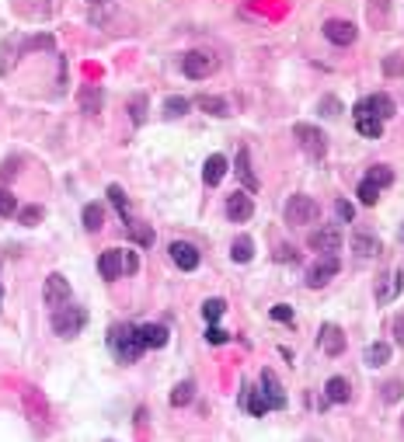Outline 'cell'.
Masks as SVG:
<instances>
[{"label": "cell", "mask_w": 404, "mask_h": 442, "mask_svg": "<svg viewBox=\"0 0 404 442\" xmlns=\"http://www.w3.org/2000/svg\"><path fill=\"white\" fill-rule=\"evenodd\" d=\"M136 338H140L143 349H164L171 335H167L164 324H140V327H136Z\"/></svg>", "instance_id": "16"}, {"label": "cell", "mask_w": 404, "mask_h": 442, "mask_svg": "<svg viewBox=\"0 0 404 442\" xmlns=\"http://www.w3.org/2000/svg\"><path fill=\"white\" fill-rule=\"evenodd\" d=\"M272 320H279V324H293V307L275 303V307H272Z\"/></svg>", "instance_id": "40"}, {"label": "cell", "mask_w": 404, "mask_h": 442, "mask_svg": "<svg viewBox=\"0 0 404 442\" xmlns=\"http://www.w3.org/2000/svg\"><path fill=\"white\" fill-rule=\"evenodd\" d=\"M42 216H45V209H42V206H25V209L18 212V219H21L25 227H35V223H39Z\"/></svg>", "instance_id": "37"}, {"label": "cell", "mask_w": 404, "mask_h": 442, "mask_svg": "<svg viewBox=\"0 0 404 442\" xmlns=\"http://www.w3.org/2000/svg\"><path fill=\"white\" fill-rule=\"evenodd\" d=\"M226 338H230V335H226V331H223V327H216V324H209V331H206V342H209V345H223Z\"/></svg>", "instance_id": "43"}, {"label": "cell", "mask_w": 404, "mask_h": 442, "mask_svg": "<svg viewBox=\"0 0 404 442\" xmlns=\"http://www.w3.org/2000/svg\"><path fill=\"white\" fill-rule=\"evenodd\" d=\"M230 258L241 261V265H248V261L255 258V241H251V237H237L234 247H230Z\"/></svg>", "instance_id": "28"}, {"label": "cell", "mask_w": 404, "mask_h": 442, "mask_svg": "<svg viewBox=\"0 0 404 442\" xmlns=\"http://www.w3.org/2000/svg\"><path fill=\"white\" fill-rule=\"evenodd\" d=\"M223 313H226V303H223L220 296H213V300H206V303H202V317H206L209 324H216Z\"/></svg>", "instance_id": "34"}, {"label": "cell", "mask_w": 404, "mask_h": 442, "mask_svg": "<svg viewBox=\"0 0 404 442\" xmlns=\"http://www.w3.org/2000/svg\"><path fill=\"white\" fill-rule=\"evenodd\" d=\"M293 136H297V143H300V150L310 157V160H321L324 153H328V136L317 129V126H307V122H297L293 126Z\"/></svg>", "instance_id": "3"}, {"label": "cell", "mask_w": 404, "mask_h": 442, "mask_svg": "<svg viewBox=\"0 0 404 442\" xmlns=\"http://www.w3.org/2000/svg\"><path fill=\"white\" fill-rule=\"evenodd\" d=\"M14 171H18V160H8V164H4V175H8V178H11V175H14Z\"/></svg>", "instance_id": "48"}, {"label": "cell", "mask_w": 404, "mask_h": 442, "mask_svg": "<svg viewBox=\"0 0 404 442\" xmlns=\"http://www.w3.org/2000/svg\"><path fill=\"white\" fill-rule=\"evenodd\" d=\"M195 104L202 108V112L216 115V119H226V115H230V104H226L223 98H216V94H199V98H195Z\"/></svg>", "instance_id": "23"}, {"label": "cell", "mask_w": 404, "mask_h": 442, "mask_svg": "<svg viewBox=\"0 0 404 442\" xmlns=\"http://www.w3.org/2000/svg\"><path fill=\"white\" fill-rule=\"evenodd\" d=\"M81 108H84L87 115H98V112H101V91L87 84V87L81 91Z\"/></svg>", "instance_id": "29"}, {"label": "cell", "mask_w": 404, "mask_h": 442, "mask_svg": "<svg viewBox=\"0 0 404 442\" xmlns=\"http://www.w3.org/2000/svg\"><path fill=\"white\" fill-rule=\"evenodd\" d=\"M366 181H370V185H376V188H387V185L394 181V171L387 168V164H376V168H370Z\"/></svg>", "instance_id": "32"}, {"label": "cell", "mask_w": 404, "mask_h": 442, "mask_svg": "<svg viewBox=\"0 0 404 442\" xmlns=\"http://www.w3.org/2000/svg\"><path fill=\"white\" fill-rule=\"evenodd\" d=\"M324 38L331 45H352L356 42V25L345 21V18H331V21H324Z\"/></svg>", "instance_id": "9"}, {"label": "cell", "mask_w": 404, "mask_h": 442, "mask_svg": "<svg viewBox=\"0 0 404 442\" xmlns=\"http://www.w3.org/2000/svg\"><path fill=\"white\" fill-rule=\"evenodd\" d=\"M18 212V202H14V195L8 192V188H0V216H14Z\"/></svg>", "instance_id": "38"}, {"label": "cell", "mask_w": 404, "mask_h": 442, "mask_svg": "<svg viewBox=\"0 0 404 442\" xmlns=\"http://www.w3.org/2000/svg\"><path fill=\"white\" fill-rule=\"evenodd\" d=\"M334 216L341 219V223H349V219L356 216V209H352V202H345V199H338V202H334Z\"/></svg>", "instance_id": "41"}, {"label": "cell", "mask_w": 404, "mask_h": 442, "mask_svg": "<svg viewBox=\"0 0 404 442\" xmlns=\"http://www.w3.org/2000/svg\"><path fill=\"white\" fill-rule=\"evenodd\" d=\"M84 324H87V310H84V307H74V303L56 307V313H52V331H56L60 338H74V335H81Z\"/></svg>", "instance_id": "2"}, {"label": "cell", "mask_w": 404, "mask_h": 442, "mask_svg": "<svg viewBox=\"0 0 404 442\" xmlns=\"http://www.w3.org/2000/svg\"><path fill=\"white\" fill-rule=\"evenodd\" d=\"M404 289V268H394V272H383L376 279V300L380 303H390L394 296H401Z\"/></svg>", "instance_id": "10"}, {"label": "cell", "mask_w": 404, "mask_h": 442, "mask_svg": "<svg viewBox=\"0 0 404 442\" xmlns=\"http://www.w3.org/2000/svg\"><path fill=\"white\" fill-rule=\"evenodd\" d=\"M126 230L133 234V241H136V244H143V247H150V244H153V230H150V227H143V223H136L133 216L126 219Z\"/></svg>", "instance_id": "30"}, {"label": "cell", "mask_w": 404, "mask_h": 442, "mask_svg": "<svg viewBox=\"0 0 404 442\" xmlns=\"http://www.w3.org/2000/svg\"><path fill=\"white\" fill-rule=\"evenodd\" d=\"M42 300H45V307H67L70 303V283H67V275H60V272H52L49 279H45V286H42Z\"/></svg>", "instance_id": "6"}, {"label": "cell", "mask_w": 404, "mask_h": 442, "mask_svg": "<svg viewBox=\"0 0 404 442\" xmlns=\"http://www.w3.org/2000/svg\"><path fill=\"white\" fill-rule=\"evenodd\" d=\"M383 74H387V77H401V74H404V60L387 56V60H383Z\"/></svg>", "instance_id": "42"}, {"label": "cell", "mask_w": 404, "mask_h": 442, "mask_svg": "<svg viewBox=\"0 0 404 442\" xmlns=\"http://www.w3.org/2000/svg\"><path fill=\"white\" fill-rule=\"evenodd\" d=\"M317 202L310 195H290V202H286V223H293V227H307L317 219Z\"/></svg>", "instance_id": "4"}, {"label": "cell", "mask_w": 404, "mask_h": 442, "mask_svg": "<svg viewBox=\"0 0 404 442\" xmlns=\"http://www.w3.org/2000/svg\"><path fill=\"white\" fill-rule=\"evenodd\" d=\"M226 216H230V223H248V219L255 216V202L248 192H234L226 199Z\"/></svg>", "instance_id": "13"}, {"label": "cell", "mask_w": 404, "mask_h": 442, "mask_svg": "<svg viewBox=\"0 0 404 442\" xmlns=\"http://www.w3.org/2000/svg\"><path fill=\"white\" fill-rule=\"evenodd\" d=\"M352 251H356L359 258H373V254H380V241L370 237V234H356V237H352Z\"/></svg>", "instance_id": "26"}, {"label": "cell", "mask_w": 404, "mask_h": 442, "mask_svg": "<svg viewBox=\"0 0 404 442\" xmlns=\"http://www.w3.org/2000/svg\"><path fill=\"white\" fill-rule=\"evenodd\" d=\"M356 195H359V202H363V206H376V199H380V188H376V185H370V181L363 178Z\"/></svg>", "instance_id": "36"}, {"label": "cell", "mask_w": 404, "mask_h": 442, "mask_svg": "<svg viewBox=\"0 0 404 442\" xmlns=\"http://www.w3.org/2000/svg\"><path fill=\"white\" fill-rule=\"evenodd\" d=\"M394 338H397V345H404V313L394 320Z\"/></svg>", "instance_id": "47"}, {"label": "cell", "mask_w": 404, "mask_h": 442, "mask_svg": "<svg viewBox=\"0 0 404 442\" xmlns=\"http://www.w3.org/2000/svg\"><path fill=\"white\" fill-rule=\"evenodd\" d=\"M91 4H108V0H91Z\"/></svg>", "instance_id": "49"}, {"label": "cell", "mask_w": 404, "mask_h": 442, "mask_svg": "<svg viewBox=\"0 0 404 442\" xmlns=\"http://www.w3.org/2000/svg\"><path fill=\"white\" fill-rule=\"evenodd\" d=\"M307 247H310V251L334 254V251L341 247V234H338V227H317V230L307 237Z\"/></svg>", "instance_id": "12"}, {"label": "cell", "mask_w": 404, "mask_h": 442, "mask_svg": "<svg viewBox=\"0 0 404 442\" xmlns=\"http://www.w3.org/2000/svg\"><path fill=\"white\" fill-rule=\"evenodd\" d=\"M363 101H366V108H370V112H373L380 122H387V119L397 112V104H394L390 94H373V98H363Z\"/></svg>", "instance_id": "19"}, {"label": "cell", "mask_w": 404, "mask_h": 442, "mask_svg": "<svg viewBox=\"0 0 404 442\" xmlns=\"http://www.w3.org/2000/svg\"><path fill=\"white\" fill-rule=\"evenodd\" d=\"M108 202L119 209V216L123 219H129V199H126V192L119 188V185H108Z\"/></svg>", "instance_id": "33"}, {"label": "cell", "mask_w": 404, "mask_h": 442, "mask_svg": "<svg viewBox=\"0 0 404 442\" xmlns=\"http://www.w3.org/2000/svg\"><path fill=\"white\" fill-rule=\"evenodd\" d=\"M108 349L115 352V359H119V362H136L147 352L140 345V338H136V327L133 324H115L108 331Z\"/></svg>", "instance_id": "1"}, {"label": "cell", "mask_w": 404, "mask_h": 442, "mask_svg": "<svg viewBox=\"0 0 404 442\" xmlns=\"http://www.w3.org/2000/svg\"><path fill=\"white\" fill-rule=\"evenodd\" d=\"M401 390H404V383H401V379H390V383H383V401H387V404H394V401L401 397Z\"/></svg>", "instance_id": "39"}, {"label": "cell", "mask_w": 404, "mask_h": 442, "mask_svg": "<svg viewBox=\"0 0 404 442\" xmlns=\"http://www.w3.org/2000/svg\"><path fill=\"white\" fill-rule=\"evenodd\" d=\"M244 408L255 415V418H265L268 411H272V404H268V397L262 394V390H255V386H248L244 390Z\"/></svg>", "instance_id": "21"}, {"label": "cell", "mask_w": 404, "mask_h": 442, "mask_svg": "<svg viewBox=\"0 0 404 442\" xmlns=\"http://www.w3.org/2000/svg\"><path fill=\"white\" fill-rule=\"evenodd\" d=\"M352 115H356V129H359L366 140H380V136H383V122L366 108V101H359V104L352 108Z\"/></svg>", "instance_id": "11"}, {"label": "cell", "mask_w": 404, "mask_h": 442, "mask_svg": "<svg viewBox=\"0 0 404 442\" xmlns=\"http://www.w3.org/2000/svg\"><path fill=\"white\" fill-rule=\"evenodd\" d=\"M338 108H341V104H338L334 98H324V101H321V115H328V119H334V115H338Z\"/></svg>", "instance_id": "44"}, {"label": "cell", "mask_w": 404, "mask_h": 442, "mask_svg": "<svg viewBox=\"0 0 404 442\" xmlns=\"http://www.w3.org/2000/svg\"><path fill=\"white\" fill-rule=\"evenodd\" d=\"M275 261H300V254H297L293 247H279V251H275Z\"/></svg>", "instance_id": "46"}, {"label": "cell", "mask_w": 404, "mask_h": 442, "mask_svg": "<svg viewBox=\"0 0 404 442\" xmlns=\"http://www.w3.org/2000/svg\"><path fill=\"white\" fill-rule=\"evenodd\" d=\"M189 108H192L189 98H167V101H164V115H167V119H182Z\"/></svg>", "instance_id": "31"}, {"label": "cell", "mask_w": 404, "mask_h": 442, "mask_svg": "<svg viewBox=\"0 0 404 442\" xmlns=\"http://www.w3.org/2000/svg\"><path fill=\"white\" fill-rule=\"evenodd\" d=\"M237 178L244 181L248 192H258V178H255V171H251V157H248V150H237Z\"/></svg>", "instance_id": "25"}, {"label": "cell", "mask_w": 404, "mask_h": 442, "mask_svg": "<svg viewBox=\"0 0 404 442\" xmlns=\"http://www.w3.org/2000/svg\"><path fill=\"white\" fill-rule=\"evenodd\" d=\"M192 397H195V383H192V379H182L175 390H171V404H175V408L192 404Z\"/></svg>", "instance_id": "27"}, {"label": "cell", "mask_w": 404, "mask_h": 442, "mask_svg": "<svg viewBox=\"0 0 404 442\" xmlns=\"http://www.w3.org/2000/svg\"><path fill=\"white\" fill-rule=\"evenodd\" d=\"M324 390H328V401L331 404H345V401L352 397V386H349V379H345V376H331Z\"/></svg>", "instance_id": "20"}, {"label": "cell", "mask_w": 404, "mask_h": 442, "mask_svg": "<svg viewBox=\"0 0 404 442\" xmlns=\"http://www.w3.org/2000/svg\"><path fill=\"white\" fill-rule=\"evenodd\" d=\"M338 268H341V265H338V258H334V254H324L321 261H314V265H310V272H307V286H310V289L328 286V283L334 279V275H338Z\"/></svg>", "instance_id": "7"}, {"label": "cell", "mask_w": 404, "mask_h": 442, "mask_svg": "<svg viewBox=\"0 0 404 442\" xmlns=\"http://www.w3.org/2000/svg\"><path fill=\"white\" fill-rule=\"evenodd\" d=\"M133 272H140V254L126 251V275H133Z\"/></svg>", "instance_id": "45"}, {"label": "cell", "mask_w": 404, "mask_h": 442, "mask_svg": "<svg viewBox=\"0 0 404 442\" xmlns=\"http://www.w3.org/2000/svg\"><path fill=\"white\" fill-rule=\"evenodd\" d=\"M129 119H133L136 126H143V119H147V94H136V98L129 101Z\"/></svg>", "instance_id": "35"}, {"label": "cell", "mask_w": 404, "mask_h": 442, "mask_svg": "<svg viewBox=\"0 0 404 442\" xmlns=\"http://www.w3.org/2000/svg\"><path fill=\"white\" fill-rule=\"evenodd\" d=\"M226 157L223 153H213V157H206V168H202V181L206 185H220L223 181V175H226Z\"/></svg>", "instance_id": "18"}, {"label": "cell", "mask_w": 404, "mask_h": 442, "mask_svg": "<svg viewBox=\"0 0 404 442\" xmlns=\"http://www.w3.org/2000/svg\"><path fill=\"white\" fill-rule=\"evenodd\" d=\"M216 56H209V52H189V56L182 60V70H185V77L189 80H206V77H213L216 74Z\"/></svg>", "instance_id": "5"}, {"label": "cell", "mask_w": 404, "mask_h": 442, "mask_svg": "<svg viewBox=\"0 0 404 442\" xmlns=\"http://www.w3.org/2000/svg\"><path fill=\"white\" fill-rule=\"evenodd\" d=\"M401 241H404V230H401Z\"/></svg>", "instance_id": "50"}, {"label": "cell", "mask_w": 404, "mask_h": 442, "mask_svg": "<svg viewBox=\"0 0 404 442\" xmlns=\"http://www.w3.org/2000/svg\"><path fill=\"white\" fill-rule=\"evenodd\" d=\"M98 272H101V279H119V275H126V251L119 247H111V251H101L98 258Z\"/></svg>", "instance_id": "8"}, {"label": "cell", "mask_w": 404, "mask_h": 442, "mask_svg": "<svg viewBox=\"0 0 404 442\" xmlns=\"http://www.w3.org/2000/svg\"><path fill=\"white\" fill-rule=\"evenodd\" d=\"M317 342H321V349H324L328 355H341V352H345V331H341L338 324H324L321 335H317Z\"/></svg>", "instance_id": "17"}, {"label": "cell", "mask_w": 404, "mask_h": 442, "mask_svg": "<svg viewBox=\"0 0 404 442\" xmlns=\"http://www.w3.org/2000/svg\"><path fill=\"white\" fill-rule=\"evenodd\" d=\"M167 251H171V261H175L182 272H195V268H199V247H195V244L175 241Z\"/></svg>", "instance_id": "14"}, {"label": "cell", "mask_w": 404, "mask_h": 442, "mask_svg": "<svg viewBox=\"0 0 404 442\" xmlns=\"http://www.w3.org/2000/svg\"><path fill=\"white\" fill-rule=\"evenodd\" d=\"M105 227V206L101 202H87L84 206V230L87 234H98Z\"/></svg>", "instance_id": "24"}, {"label": "cell", "mask_w": 404, "mask_h": 442, "mask_svg": "<svg viewBox=\"0 0 404 442\" xmlns=\"http://www.w3.org/2000/svg\"><path fill=\"white\" fill-rule=\"evenodd\" d=\"M258 390L268 397V404H272V411H282L286 408V394H282V383H279V376L272 373V369H262V386Z\"/></svg>", "instance_id": "15"}, {"label": "cell", "mask_w": 404, "mask_h": 442, "mask_svg": "<svg viewBox=\"0 0 404 442\" xmlns=\"http://www.w3.org/2000/svg\"><path fill=\"white\" fill-rule=\"evenodd\" d=\"M363 362H366L370 369H376V366H387V362H390V345H387V342H373V345H366V352H363Z\"/></svg>", "instance_id": "22"}]
</instances>
